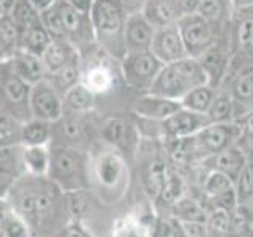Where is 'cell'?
I'll use <instances>...</instances> for the list:
<instances>
[{"mask_svg": "<svg viewBox=\"0 0 253 237\" xmlns=\"http://www.w3.org/2000/svg\"><path fill=\"white\" fill-rule=\"evenodd\" d=\"M203 84H209V78L201 62L188 55L180 60L165 63L147 93L180 101L190 90Z\"/></svg>", "mask_w": 253, "mask_h": 237, "instance_id": "cell-1", "label": "cell"}, {"mask_svg": "<svg viewBox=\"0 0 253 237\" xmlns=\"http://www.w3.org/2000/svg\"><path fill=\"white\" fill-rule=\"evenodd\" d=\"M126 13L119 0H92L89 21L93 38L106 52L122 59L125 54L124 27Z\"/></svg>", "mask_w": 253, "mask_h": 237, "instance_id": "cell-2", "label": "cell"}, {"mask_svg": "<svg viewBox=\"0 0 253 237\" xmlns=\"http://www.w3.org/2000/svg\"><path fill=\"white\" fill-rule=\"evenodd\" d=\"M30 89L13 70L8 57L0 59V111L16 117L19 120L22 114H30Z\"/></svg>", "mask_w": 253, "mask_h": 237, "instance_id": "cell-3", "label": "cell"}, {"mask_svg": "<svg viewBox=\"0 0 253 237\" xmlns=\"http://www.w3.org/2000/svg\"><path fill=\"white\" fill-rule=\"evenodd\" d=\"M177 27L188 55L200 59L206 51L220 41V30L223 26H217L208 21L200 13H190L184 14L177 21Z\"/></svg>", "mask_w": 253, "mask_h": 237, "instance_id": "cell-4", "label": "cell"}, {"mask_svg": "<svg viewBox=\"0 0 253 237\" xmlns=\"http://www.w3.org/2000/svg\"><path fill=\"white\" fill-rule=\"evenodd\" d=\"M163 63L152 51L125 52L121 59V70L125 84L139 93H147L157 79Z\"/></svg>", "mask_w": 253, "mask_h": 237, "instance_id": "cell-5", "label": "cell"}, {"mask_svg": "<svg viewBox=\"0 0 253 237\" xmlns=\"http://www.w3.org/2000/svg\"><path fill=\"white\" fill-rule=\"evenodd\" d=\"M30 114L34 118L44 122H57L63 116V100L57 89L47 81H38L30 89Z\"/></svg>", "mask_w": 253, "mask_h": 237, "instance_id": "cell-6", "label": "cell"}, {"mask_svg": "<svg viewBox=\"0 0 253 237\" xmlns=\"http://www.w3.org/2000/svg\"><path fill=\"white\" fill-rule=\"evenodd\" d=\"M223 81L228 87H220L229 92L236 105V118L253 109V62H247L237 70H228Z\"/></svg>", "mask_w": 253, "mask_h": 237, "instance_id": "cell-7", "label": "cell"}, {"mask_svg": "<svg viewBox=\"0 0 253 237\" xmlns=\"http://www.w3.org/2000/svg\"><path fill=\"white\" fill-rule=\"evenodd\" d=\"M162 126V133L168 139H184L195 136L198 131H201L204 126H208L211 122L206 114L193 113V111L180 108L172 116L165 120L158 122Z\"/></svg>", "mask_w": 253, "mask_h": 237, "instance_id": "cell-8", "label": "cell"}, {"mask_svg": "<svg viewBox=\"0 0 253 237\" xmlns=\"http://www.w3.org/2000/svg\"><path fill=\"white\" fill-rule=\"evenodd\" d=\"M150 51L163 65L188 57L187 47L184 40H182L177 24L155 30V37L152 46H150Z\"/></svg>", "mask_w": 253, "mask_h": 237, "instance_id": "cell-9", "label": "cell"}, {"mask_svg": "<svg viewBox=\"0 0 253 237\" xmlns=\"http://www.w3.org/2000/svg\"><path fill=\"white\" fill-rule=\"evenodd\" d=\"M155 37V27L150 24L141 11L126 14L124 27L125 52L150 51Z\"/></svg>", "mask_w": 253, "mask_h": 237, "instance_id": "cell-10", "label": "cell"}, {"mask_svg": "<svg viewBox=\"0 0 253 237\" xmlns=\"http://www.w3.org/2000/svg\"><path fill=\"white\" fill-rule=\"evenodd\" d=\"M180 108H182L180 101L165 98L154 93H141V97L133 105L134 114L139 116L141 118H146V120H155V122L165 120V118L172 116Z\"/></svg>", "mask_w": 253, "mask_h": 237, "instance_id": "cell-11", "label": "cell"}, {"mask_svg": "<svg viewBox=\"0 0 253 237\" xmlns=\"http://www.w3.org/2000/svg\"><path fill=\"white\" fill-rule=\"evenodd\" d=\"M247 155H245L244 149L239 144H234L231 147H228L225 150H221L218 154H213L208 158L201 160L203 164H206V168L209 171H218L221 174H225L233 182H236L237 176L241 174L244 164L247 163Z\"/></svg>", "mask_w": 253, "mask_h": 237, "instance_id": "cell-12", "label": "cell"}, {"mask_svg": "<svg viewBox=\"0 0 253 237\" xmlns=\"http://www.w3.org/2000/svg\"><path fill=\"white\" fill-rule=\"evenodd\" d=\"M141 13L155 27V30L174 26L182 18L176 0H146Z\"/></svg>", "mask_w": 253, "mask_h": 237, "instance_id": "cell-13", "label": "cell"}, {"mask_svg": "<svg viewBox=\"0 0 253 237\" xmlns=\"http://www.w3.org/2000/svg\"><path fill=\"white\" fill-rule=\"evenodd\" d=\"M8 59H10L13 70L18 73V76H21L24 81L29 82L30 85L42 81L47 75L40 55H35L18 47V49L8 55Z\"/></svg>", "mask_w": 253, "mask_h": 237, "instance_id": "cell-14", "label": "cell"}, {"mask_svg": "<svg viewBox=\"0 0 253 237\" xmlns=\"http://www.w3.org/2000/svg\"><path fill=\"white\" fill-rule=\"evenodd\" d=\"M78 54H79L78 47L75 46V43L71 41V40L52 38L51 44L47 46V49L42 55L46 73L49 75V73H54V71H57Z\"/></svg>", "mask_w": 253, "mask_h": 237, "instance_id": "cell-15", "label": "cell"}, {"mask_svg": "<svg viewBox=\"0 0 253 237\" xmlns=\"http://www.w3.org/2000/svg\"><path fill=\"white\" fill-rule=\"evenodd\" d=\"M97 179L105 187H117L124 180L125 166L122 158L114 152H103L95 164Z\"/></svg>", "mask_w": 253, "mask_h": 237, "instance_id": "cell-16", "label": "cell"}, {"mask_svg": "<svg viewBox=\"0 0 253 237\" xmlns=\"http://www.w3.org/2000/svg\"><path fill=\"white\" fill-rule=\"evenodd\" d=\"M57 8H59L63 29H65V35L68 40H71V37H83L85 32H89V30L92 32L89 13L79 11L78 8L71 6L65 0H57Z\"/></svg>", "mask_w": 253, "mask_h": 237, "instance_id": "cell-17", "label": "cell"}, {"mask_svg": "<svg viewBox=\"0 0 253 237\" xmlns=\"http://www.w3.org/2000/svg\"><path fill=\"white\" fill-rule=\"evenodd\" d=\"M81 55H75L73 59H71L68 63H65L62 68H59L57 71H54V73H49L46 75L47 81H49L57 92L63 97V93H65L68 89H71L73 85L81 82Z\"/></svg>", "mask_w": 253, "mask_h": 237, "instance_id": "cell-18", "label": "cell"}, {"mask_svg": "<svg viewBox=\"0 0 253 237\" xmlns=\"http://www.w3.org/2000/svg\"><path fill=\"white\" fill-rule=\"evenodd\" d=\"M52 37L47 32V29L43 26V22H38L26 30L19 32V49H24L27 52H32L42 57L43 52L51 44Z\"/></svg>", "mask_w": 253, "mask_h": 237, "instance_id": "cell-19", "label": "cell"}, {"mask_svg": "<svg viewBox=\"0 0 253 237\" xmlns=\"http://www.w3.org/2000/svg\"><path fill=\"white\" fill-rule=\"evenodd\" d=\"M79 164H81V158L71 149H57L54 150L51 155V164L54 176L57 179H75V176L79 171Z\"/></svg>", "mask_w": 253, "mask_h": 237, "instance_id": "cell-20", "label": "cell"}, {"mask_svg": "<svg viewBox=\"0 0 253 237\" xmlns=\"http://www.w3.org/2000/svg\"><path fill=\"white\" fill-rule=\"evenodd\" d=\"M81 82L89 89L93 95L106 93L113 89L114 85V76L111 73V70L106 65H97L89 67L85 71L81 73Z\"/></svg>", "mask_w": 253, "mask_h": 237, "instance_id": "cell-21", "label": "cell"}, {"mask_svg": "<svg viewBox=\"0 0 253 237\" xmlns=\"http://www.w3.org/2000/svg\"><path fill=\"white\" fill-rule=\"evenodd\" d=\"M206 116H208L211 123H225L236 120V105L228 90H217L215 98L212 100V105L208 109Z\"/></svg>", "mask_w": 253, "mask_h": 237, "instance_id": "cell-22", "label": "cell"}, {"mask_svg": "<svg viewBox=\"0 0 253 237\" xmlns=\"http://www.w3.org/2000/svg\"><path fill=\"white\" fill-rule=\"evenodd\" d=\"M196 13L217 26H226L236 14L231 0H200Z\"/></svg>", "mask_w": 253, "mask_h": 237, "instance_id": "cell-23", "label": "cell"}, {"mask_svg": "<svg viewBox=\"0 0 253 237\" xmlns=\"http://www.w3.org/2000/svg\"><path fill=\"white\" fill-rule=\"evenodd\" d=\"M217 90H218V87H213L211 84L198 85L180 100V105L182 108L193 111V113L206 114L212 105V100L215 98Z\"/></svg>", "mask_w": 253, "mask_h": 237, "instance_id": "cell-24", "label": "cell"}, {"mask_svg": "<svg viewBox=\"0 0 253 237\" xmlns=\"http://www.w3.org/2000/svg\"><path fill=\"white\" fill-rule=\"evenodd\" d=\"M172 217L179 220L180 223H190V221H201L206 223L208 221L209 213L206 212L203 205L195 201L193 198L182 196L180 199H177L172 205Z\"/></svg>", "mask_w": 253, "mask_h": 237, "instance_id": "cell-25", "label": "cell"}, {"mask_svg": "<svg viewBox=\"0 0 253 237\" xmlns=\"http://www.w3.org/2000/svg\"><path fill=\"white\" fill-rule=\"evenodd\" d=\"M8 14L11 16V19L18 26L19 32L42 22V13L30 0H14Z\"/></svg>", "mask_w": 253, "mask_h": 237, "instance_id": "cell-26", "label": "cell"}, {"mask_svg": "<svg viewBox=\"0 0 253 237\" xmlns=\"http://www.w3.org/2000/svg\"><path fill=\"white\" fill-rule=\"evenodd\" d=\"M166 171H168V166L163 163L162 158H152L149 161L147 168L144 171V187L147 190L149 196L158 199L160 196L163 185H165V179H166Z\"/></svg>", "mask_w": 253, "mask_h": 237, "instance_id": "cell-27", "label": "cell"}, {"mask_svg": "<svg viewBox=\"0 0 253 237\" xmlns=\"http://www.w3.org/2000/svg\"><path fill=\"white\" fill-rule=\"evenodd\" d=\"M62 100L63 106H67L73 113H84V111H89L93 106L95 95L83 82H79L63 93Z\"/></svg>", "mask_w": 253, "mask_h": 237, "instance_id": "cell-28", "label": "cell"}, {"mask_svg": "<svg viewBox=\"0 0 253 237\" xmlns=\"http://www.w3.org/2000/svg\"><path fill=\"white\" fill-rule=\"evenodd\" d=\"M24 164L35 176H43L49 169L51 154L44 149V146H26L22 152Z\"/></svg>", "mask_w": 253, "mask_h": 237, "instance_id": "cell-29", "label": "cell"}, {"mask_svg": "<svg viewBox=\"0 0 253 237\" xmlns=\"http://www.w3.org/2000/svg\"><path fill=\"white\" fill-rule=\"evenodd\" d=\"M234 188L237 195V204L244 205V207L253 204V157L247 158V163L244 164L241 174L234 182Z\"/></svg>", "mask_w": 253, "mask_h": 237, "instance_id": "cell-30", "label": "cell"}, {"mask_svg": "<svg viewBox=\"0 0 253 237\" xmlns=\"http://www.w3.org/2000/svg\"><path fill=\"white\" fill-rule=\"evenodd\" d=\"M49 122L32 117V120L22 123L21 142L24 146H44L49 139Z\"/></svg>", "mask_w": 253, "mask_h": 237, "instance_id": "cell-31", "label": "cell"}, {"mask_svg": "<svg viewBox=\"0 0 253 237\" xmlns=\"http://www.w3.org/2000/svg\"><path fill=\"white\" fill-rule=\"evenodd\" d=\"M236 49L245 57H253V14H245L239 19L234 30Z\"/></svg>", "mask_w": 253, "mask_h": 237, "instance_id": "cell-32", "label": "cell"}, {"mask_svg": "<svg viewBox=\"0 0 253 237\" xmlns=\"http://www.w3.org/2000/svg\"><path fill=\"white\" fill-rule=\"evenodd\" d=\"M19 47V29L10 14L0 16V54L8 57Z\"/></svg>", "mask_w": 253, "mask_h": 237, "instance_id": "cell-33", "label": "cell"}, {"mask_svg": "<svg viewBox=\"0 0 253 237\" xmlns=\"http://www.w3.org/2000/svg\"><path fill=\"white\" fill-rule=\"evenodd\" d=\"M22 125L16 117L0 111V147H11L21 141Z\"/></svg>", "mask_w": 253, "mask_h": 237, "instance_id": "cell-34", "label": "cell"}, {"mask_svg": "<svg viewBox=\"0 0 253 237\" xmlns=\"http://www.w3.org/2000/svg\"><path fill=\"white\" fill-rule=\"evenodd\" d=\"M182 196H184V182H182L180 176L176 171L168 168L165 185H163L160 196H158V199L166 205H172L177 199H180Z\"/></svg>", "mask_w": 253, "mask_h": 237, "instance_id": "cell-35", "label": "cell"}, {"mask_svg": "<svg viewBox=\"0 0 253 237\" xmlns=\"http://www.w3.org/2000/svg\"><path fill=\"white\" fill-rule=\"evenodd\" d=\"M208 233L209 237H228L231 233V220H229V212L220 210V209H213L208 221Z\"/></svg>", "mask_w": 253, "mask_h": 237, "instance_id": "cell-36", "label": "cell"}, {"mask_svg": "<svg viewBox=\"0 0 253 237\" xmlns=\"http://www.w3.org/2000/svg\"><path fill=\"white\" fill-rule=\"evenodd\" d=\"M101 136L111 146H121L126 141L128 136V128L122 118H109L105 122L101 128Z\"/></svg>", "mask_w": 253, "mask_h": 237, "instance_id": "cell-37", "label": "cell"}, {"mask_svg": "<svg viewBox=\"0 0 253 237\" xmlns=\"http://www.w3.org/2000/svg\"><path fill=\"white\" fill-rule=\"evenodd\" d=\"M40 13H42L43 26L47 29V32H49L52 38H67L65 29H63V22L60 18V13H59V8H57V0H55L52 5L42 10Z\"/></svg>", "mask_w": 253, "mask_h": 237, "instance_id": "cell-38", "label": "cell"}, {"mask_svg": "<svg viewBox=\"0 0 253 237\" xmlns=\"http://www.w3.org/2000/svg\"><path fill=\"white\" fill-rule=\"evenodd\" d=\"M231 188H234V182L218 171H209L203 184V190L208 195V198H213Z\"/></svg>", "mask_w": 253, "mask_h": 237, "instance_id": "cell-39", "label": "cell"}, {"mask_svg": "<svg viewBox=\"0 0 253 237\" xmlns=\"http://www.w3.org/2000/svg\"><path fill=\"white\" fill-rule=\"evenodd\" d=\"M114 237H149V231L144 225L139 223V221L128 218L117 225L114 231Z\"/></svg>", "mask_w": 253, "mask_h": 237, "instance_id": "cell-40", "label": "cell"}, {"mask_svg": "<svg viewBox=\"0 0 253 237\" xmlns=\"http://www.w3.org/2000/svg\"><path fill=\"white\" fill-rule=\"evenodd\" d=\"M162 237H187V236H185L184 226H182L180 221L172 217L171 220H166L163 223Z\"/></svg>", "mask_w": 253, "mask_h": 237, "instance_id": "cell-41", "label": "cell"}, {"mask_svg": "<svg viewBox=\"0 0 253 237\" xmlns=\"http://www.w3.org/2000/svg\"><path fill=\"white\" fill-rule=\"evenodd\" d=\"M6 237H26V228L16 217H10V220L6 221L2 231Z\"/></svg>", "mask_w": 253, "mask_h": 237, "instance_id": "cell-42", "label": "cell"}, {"mask_svg": "<svg viewBox=\"0 0 253 237\" xmlns=\"http://www.w3.org/2000/svg\"><path fill=\"white\" fill-rule=\"evenodd\" d=\"M187 237H209L208 225L201 221H190V223H182Z\"/></svg>", "mask_w": 253, "mask_h": 237, "instance_id": "cell-43", "label": "cell"}, {"mask_svg": "<svg viewBox=\"0 0 253 237\" xmlns=\"http://www.w3.org/2000/svg\"><path fill=\"white\" fill-rule=\"evenodd\" d=\"M236 120L239 122L242 128V139L253 141V109H250L249 113H245L244 116L237 117Z\"/></svg>", "mask_w": 253, "mask_h": 237, "instance_id": "cell-44", "label": "cell"}, {"mask_svg": "<svg viewBox=\"0 0 253 237\" xmlns=\"http://www.w3.org/2000/svg\"><path fill=\"white\" fill-rule=\"evenodd\" d=\"M60 120H62V117H60ZM62 131L67 138L73 139V138H78L79 133H81V125H79L76 118L68 117L65 120H62Z\"/></svg>", "mask_w": 253, "mask_h": 237, "instance_id": "cell-45", "label": "cell"}, {"mask_svg": "<svg viewBox=\"0 0 253 237\" xmlns=\"http://www.w3.org/2000/svg\"><path fill=\"white\" fill-rule=\"evenodd\" d=\"M51 205V198L46 193H35V212L42 213L46 212Z\"/></svg>", "mask_w": 253, "mask_h": 237, "instance_id": "cell-46", "label": "cell"}, {"mask_svg": "<svg viewBox=\"0 0 253 237\" xmlns=\"http://www.w3.org/2000/svg\"><path fill=\"white\" fill-rule=\"evenodd\" d=\"M176 3L179 6L182 16H184V14H190V13H196L200 0H176Z\"/></svg>", "mask_w": 253, "mask_h": 237, "instance_id": "cell-47", "label": "cell"}, {"mask_svg": "<svg viewBox=\"0 0 253 237\" xmlns=\"http://www.w3.org/2000/svg\"><path fill=\"white\" fill-rule=\"evenodd\" d=\"M144 2H146V0H119V3L122 5V8L125 10L126 14L141 11V8H142V5H144Z\"/></svg>", "mask_w": 253, "mask_h": 237, "instance_id": "cell-48", "label": "cell"}, {"mask_svg": "<svg viewBox=\"0 0 253 237\" xmlns=\"http://www.w3.org/2000/svg\"><path fill=\"white\" fill-rule=\"evenodd\" d=\"M234 13H244L253 10V0H231Z\"/></svg>", "mask_w": 253, "mask_h": 237, "instance_id": "cell-49", "label": "cell"}, {"mask_svg": "<svg viewBox=\"0 0 253 237\" xmlns=\"http://www.w3.org/2000/svg\"><path fill=\"white\" fill-rule=\"evenodd\" d=\"M65 2L70 3L71 6L78 8V10L83 13H89L90 5H92V0H65Z\"/></svg>", "mask_w": 253, "mask_h": 237, "instance_id": "cell-50", "label": "cell"}, {"mask_svg": "<svg viewBox=\"0 0 253 237\" xmlns=\"http://www.w3.org/2000/svg\"><path fill=\"white\" fill-rule=\"evenodd\" d=\"M71 205H73V212L75 213H81V210L84 209V205H85V196L84 195H76L73 198V202H71Z\"/></svg>", "mask_w": 253, "mask_h": 237, "instance_id": "cell-51", "label": "cell"}, {"mask_svg": "<svg viewBox=\"0 0 253 237\" xmlns=\"http://www.w3.org/2000/svg\"><path fill=\"white\" fill-rule=\"evenodd\" d=\"M228 237H253V226H250L247 229H241V231L229 233Z\"/></svg>", "mask_w": 253, "mask_h": 237, "instance_id": "cell-52", "label": "cell"}, {"mask_svg": "<svg viewBox=\"0 0 253 237\" xmlns=\"http://www.w3.org/2000/svg\"><path fill=\"white\" fill-rule=\"evenodd\" d=\"M13 2H14V0H0V16L10 13Z\"/></svg>", "mask_w": 253, "mask_h": 237, "instance_id": "cell-53", "label": "cell"}, {"mask_svg": "<svg viewBox=\"0 0 253 237\" xmlns=\"http://www.w3.org/2000/svg\"><path fill=\"white\" fill-rule=\"evenodd\" d=\"M30 2L34 3L40 11H42V10H44V8H47L49 5H52L55 0H30Z\"/></svg>", "mask_w": 253, "mask_h": 237, "instance_id": "cell-54", "label": "cell"}, {"mask_svg": "<svg viewBox=\"0 0 253 237\" xmlns=\"http://www.w3.org/2000/svg\"><path fill=\"white\" fill-rule=\"evenodd\" d=\"M252 210H253V204H252Z\"/></svg>", "mask_w": 253, "mask_h": 237, "instance_id": "cell-55", "label": "cell"}]
</instances>
